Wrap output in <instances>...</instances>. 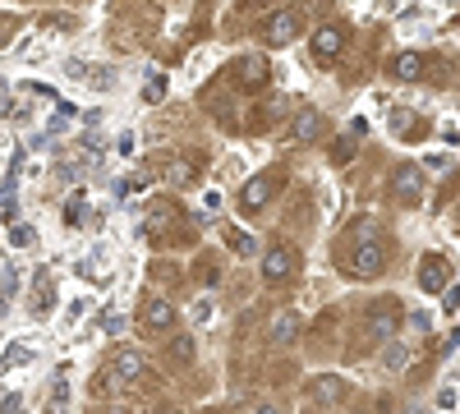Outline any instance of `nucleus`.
I'll return each instance as SVG.
<instances>
[{
    "instance_id": "ddd939ff",
    "label": "nucleus",
    "mask_w": 460,
    "mask_h": 414,
    "mask_svg": "<svg viewBox=\"0 0 460 414\" xmlns=\"http://www.w3.org/2000/svg\"><path fill=\"white\" fill-rule=\"evenodd\" d=\"M391 74H396L400 83H414V78H424V56H419V51H400L396 60H391Z\"/></svg>"
},
{
    "instance_id": "6e6552de",
    "label": "nucleus",
    "mask_w": 460,
    "mask_h": 414,
    "mask_svg": "<svg viewBox=\"0 0 460 414\" xmlns=\"http://www.w3.org/2000/svg\"><path fill=\"white\" fill-rule=\"evenodd\" d=\"M419 286L428 295H442L451 281H446V258L442 253H424V262H419Z\"/></svg>"
},
{
    "instance_id": "cd10ccee",
    "label": "nucleus",
    "mask_w": 460,
    "mask_h": 414,
    "mask_svg": "<svg viewBox=\"0 0 460 414\" xmlns=\"http://www.w3.org/2000/svg\"><path fill=\"white\" fill-rule=\"evenodd\" d=\"M10 37H14V19H0V46L10 42Z\"/></svg>"
},
{
    "instance_id": "2f4dec72",
    "label": "nucleus",
    "mask_w": 460,
    "mask_h": 414,
    "mask_svg": "<svg viewBox=\"0 0 460 414\" xmlns=\"http://www.w3.org/2000/svg\"><path fill=\"white\" fill-rule=\"evenodd\" d=\"M111 414H129V410H124V405H111Z\"/></svg>"
},
{
    "instance_id": "4be33fe9",
    "label": "nucleus",
    "mask_w": 460,
    "mask_h": 414,
    "mask_svg": "<svg viewBox=\"0 0 460 414\" xmlns=\"http://www.w3.org/2000/svg\"><path fill=\"white\" fill-rule=\"evenodd\" d=\"M0 364H5V368H19V364H28V345H23V341H14V345L5 350V359H0Z\"/></svg>"
},
{
    "instance_id": "7c9ffc66",
    "label": "nucleus",
    "mask_w": 460,
    "mask_h": 414,
    "mask_svg": "<svg viewBox=\"0 0 460 414\" xmlns=\"http://www.w3.org/2000/svg\"><path fill=\"white\" fill-rule=\"evenodd\" d=\"M253 414H281V410H276V405H258V410H253Z\"/></svg>"
},
{
    "instance_id": "4468645a",
    "label": "nucleus",
    "mask_w": 460,
    "mask_h": 414,
    "mask_svg": "<svg viewBox=\"0 0 460 414\" xmlns=\"http://www.w3.org/2000/svg\"><path fill=\"white\" fill-rule=\"evenodd\" d=\"M221 235H226V244L235 249L240 258H253V253H258V240H253L249 230H240V226H226V230H221Z\"/></svg>"
},
{
    "instance_id": "f257e3e1",
    "label": "nucleus",
    "mask_w": 460,
    "mask_h": 414,
    "mask_svg": "<svg viewBox=\"0 0 460 414\" xmlns=\"http://www.w3.org/2000/svg\"><path fill=\"white\" fill-rule=\"evenodd\" d=\"M299 28H304V14H299L295 5H286V10H276V14L262 23V46H290L295 37H299Z\"/></svg>"
},
{
    "instance_id": "423d86ee",
    "label": "nucleus",
    "mask_w": 460,
    "mask_h": 414,
    "mask_svg": "<svg viewBox=\"0 0 460 414\" xmlns=\"http://www.w3.org/2000/svg\"><path fill=\"white\" fill-rule=\"evenodd\" d=\"M230 69H235V78H240V88H244V92H258L262 83H267V74H272L262 56H235Z\"/></svg>"
},
{
    "instance_id": "c85d7f7f",
    "label": "nucleus",
    "mask_w": 460,
    "mask_h": 414,
    "mask_svg": "<svg viewBox=\"0 0 460 414\" xmlns=\"http://www.w3.org/2000/svg\"><path fill=\"white\" fill-rule=\"evenodd\" d=\"M410 322H414V332H428L433 318H428V313H410Z\"/></svg>"
},
{
    "instance_id": "412c9836",
    "label": "nucleus",
    "mask_w": 460,
    "mask_h": 414,
    "mask_svg": "<svg viewBox=\"0 0 460 414\" xmlns=\"http://www.w3.org/2000/svg\"><path fill=\"white\" fill-rule=\"evenodd\" d=\"M32 240H37V230H32V226H23V221H19V226H10V244H14V249H28Z\"/></svg>"
},
{
    "instance_id": "9b49d317",
    "label": "nucleus",
    "mask_w": 460,
    "mask_h": 414,
    "mask_svg": "<svg viewBox=\"0 0 460 414\" xmlns=\"http://www.w3.org/2000/svg\"><path fill=\"white\" fill-rule=\"evenodd\" d=\"M143 368H148V359H143L138 350H120L115 354V364H111V382H134Z\"/></svg>"
},
{
    "instance_id": "1a4fd4ad",
    "label": "nucleus",
    "mask_w": 460,
    "mask_h": 414,
    "mask_svg": "<svg viewBox=\"0 0 460 414\" xmlns=\"http://www.w3.org/2000/svg\"><path fill=\"white\" fill-rule=\"evenodd\" d=\"M322 129H327V120H322V111H318V106H299V111L290 115V134L299 138V143H313Z\"/></svg>"
},
{
    "instance_id": "f3484780",
    "label": "nucleus",
    "mask_w": 460,
    "mask_h": 414,
    "mask_svg": "<svg viewBox=\"0 0 460 414\" xmlns=\"http://www.w3.org/2000/svg\"><path fill=\"white\" fill-rule=\"evenodd\" d=\"M65 69H69V78H88V83H102V88L111 83V74H106V69H92V65H83V60H69Z\"/></svg>"
},
{
    "instance_id": "393cba45",
    "label": "nucleus",
    "mask_w": 460,
    "mask_h": 414,
    "mask_svg": "<svg viewBox=\"0 0 460 414\" xmlns=\"http://www.w3.org/2000/svg\"><path fill=\"white\" fill-rule=\"evenodd\" d=\"M170 354H175V359H189V354H194V341H189V336L170 341Z\"/></svg>"
},
{
    "instance_id": "a878e982",
    "label": "nucleus",
    "mask_w": 460,
    "mask_h": 414,
    "mask_svg": "<svg viewBox=\"0 0 460 414\" xmlns=\"http://www.w3.org/2000/svg\"><path fill=\"white\" fill-rule=\"evenodd\" d=\"M194 322H212V299H198V304H194Z\"/></svg>"
},
{
    "instance_id": "6ab92c4d",
    "label": "nucleus",
    "mask_w": 460,
    "mask_h": 414,
    "mask_svg": "<svg viewBox=\"0 0 460 414\" xmlns=\"http://www.w3.org/2000/svg\"><path fill=\"white\" fill-rule=\"evenodd\" d=\"M410 359H414L410 345H400V341H391V345H387V368H396V373H400V368L410 364Z\"/></svg>"
},
{
    "instance_id": "5701e85b",
    "label": "nucleus",
    "mask_w": 460,
    "mask_h": 414,
    "mask_svg": "<svg viewBox=\"0 0 460 414\" xmlns=\"http://www.w3.org/2000/svg\"><path fill=\"white\" fill-rule=\"evenodd\" d=\"M336 391H341L336 378H318V382H313V396H318V400H332Z\"/></svg>"
},
{
    "instance_id": "aec40b11",
    "label": "nucleus",
    "mask_w": 460,
    "mask_h": 414,
    "mask_svg": "<svg viewBox=\"0 0 460 414\" xmlns=\"http://www.w3.org/2000/svg\"><path fill=\"white\" fill-rule=\"evenodd\" d=\"M143 97H148V102H161V97H166V74H148L143 78Z\"/></svg>"
},
{
    "instance_id": "2eb2a0df",
    "label": "nucleus",
    "mask_w": 460,
    "mask_h": 414,
    "mask_svg": "<svg viewBox=\"0 0 460 414\" xmlns=\"http://www.w3.org/2000/svg\"><path fill=\"white\" fill-rule=\"evenodd\" d=\"M295 336H299V318H295V313H276L272 341H276V345H286V341H295Z\"/></svg>"
},
{
    "instance_id": "39448f33",
    "label": "nucleus",
    "mask_w": 460,
    "mask_h": 414,
    "mask_svg": "<svg viewBox=\"0 0 460 414\" xmlns=\"http://www.w3.org/2000/svg\"><path fill=\"white\" fill-rule=\"evenodd\" d=\"M138 318L148 332H170V322H175V304L161 299V295H143V304H138Z\"/></svg>"
},
{
    "instance_id": "f03ea898",
    "label": "nucleus",
    "mask_w": 460,
    "mask_h": 414,
    "mask_svg": "<svg viewBox=\"0 0 460 414\" xmlns=\"http://www.w3.org/2000/svg\"><path fill=\"white\" fill-rule=\"evenodd\" d=\"M345 267H350L354 276H378V272H382V267H387V253H382V244H378V230L368 235V244H359L350 258H345Z\"/></svg>"
},
{
    "instance_id": "7ed1b4c3",
    "label": "nucleus",
    "mask_w": 460,
    "mask_h": 414,
    "mask_svg": "<svg viewBox=\"0 0 460 414\" xmlns=\"http://www.w3.org/2000/svg\"><path fill=\"white\" fill-rule=\"evenodd\" d=\"M276 189H281V175H253V180L240 189V207H244V212H258V207H267V203L276 198Z\"/></svg>"
},
{
    "instance_id": "473e14b6",
    "label": "nucleus",
    "mask_w": 460,
    "mask_h": 414,
    "mask_svg": "<svg viewBox=\"0 0 460 414\" xmlns=\"http://www.w3.org/2000/svg\"><path fill=\"white\" fill-rule=\"evenodd\" d=\"M253 5H262V0H244V10H253Z\"/></svg>"
},
{
    "instance_id": "0eeeda50",
    "label": "nucleus",
    "mask_w": 460,
    "mask_h": 414,
    "mask_svg": "<svg viewBox=\"0 0 460 414\" xmlns=\"http://www.w3.org/2000/svg\"><path fill=\"white\" fill-rule=\"evenodd\" d=\"M341 46H345V28L341 23H322L318 32H313V60H332V56H341Z\"/></svg>"
},
{
    "instance_id": "a211bd4d",
    "label": "nucleus",
    "mask_w": 460,
    "mask_h": 414,
    "mask_svg": "<svg viewBox=\"0 0 460 414\" xmlns=\"http://www.w3.org/2000/svg\"><path fill=\"white\" fill-rule=\"evenodd\" d=\"M65 221H69V226H83V221H88V194H74V198L65 203Z\"/></svg>"
},
{
    "instance_id": "bb28decb",
    "label": "nucleus",
    "mask_w": 460,
    "mask_h": 414,
    "mask_svg": "<svg viewBox=\"0 0 460 414\" xmlns=\"http://www.w3.org/2000/svg\"><path fill=\"white\" fill-rule=\"evenodd\" d=\"M102 327H106V336H120V332H124V318H115V313H106V318H102Z\"/></svg>"
},
{
    "instance_id": "dca6fc26",
    "label": "nucleus",
    "mask_w": 460,
    "mask_h": 414,
    "mask_svg": "<svg viewBox=\"0 0 460 414\" xmlns=\"http://www.w3.org/2000/svg\"><path fill=\"white\" fill-rule=\"evenodd\" d=\"M391 332H396V318H391L387 308H378L373 322H368V341H391Z\"/></svg>"
},
{
    "instance_id": "9d476101",
    "label": "nucleus",
    "mask_w": 460,
    "mask_h": 414,
    "mask_svg": "<svg viewBox=\"0 0 460 414\" xmlns=\"http://www.w3.org/2000/svg\"><path fill=\"white\" fill-rule=\"evenodd\" d=\"M391 194H396V198H419V194H424V170L419 166H396L391 170Z\"/></svg>"
},
{
    "instance_id": "b1692460",
    "label": "nucleus",
    "mask_w": 460,
    "mask_h": 414,
    "mask_svg": "<svg viewBox=\"0 0 460 414\" xmlns=\"http://www.w3.org/2000/svg\"><path fill=\"white\" fill-rule=\"evenodd\" d=\"M456 308H460V290L456 286H446L442 290V313H456Z\"/></svg>"
},
{
    "instance_id": "c756f323",
    "label": "nucleus",
    "mask_w": 460,
    "mask_h": 414,
    "mask_svg": "<svg viewBox=\"0 0 460 414\" xmlns=\"http://www.w3.org/2000/svg\"><path fill=\"white\" fill-rule=\"evenodd\" d=\"M0 115H14V102H10V97H0Z\"/></svg>"
},
{
    "instance_id": "20e7f679",
    "label": "nucleus",
    "mask_w": 460,
    "mask_h": 414,
    "mask_svg": "<svg viewBox=\"0 0 460 414\" xmlns=\"http://www.w3.org/2000/svg\"><path fill=\"white\" fill-rule=\"evenodd\" d=\"M290 272H295V249L272 244L267 253H262V281H267V286H281V281H290Z\"/></svg>"
},
{
    "instance_id": "72a5a7b5",
    "label": "nucleus",
    "mask_w": 460,
    "mask_h": 414,
    "mask_svg": "<svg viewBox=\"0 0 460 414\" xmlns=\"http://www.w3.org/2000/svg\"><path fill=\"white\" fill-rule=\"evenodd\" d=\"M161 414H175V410H161Z\"/></svg>"
},
{
    "instance_id": "f8f14e48",
    "label": "nucleus",
    "mask_w": 460,
    "mask_h": 414,
    "mask_svg": "<svg viewBox=\"0 0 460 414\" xmlns=\"http://www.w3.org/2000/svg\"><path fill=\"white\" fill-rule=\"evenodd\" d=\"M359 134H364V120H354V124H350V134H341V138H336V148H332V166H350V161H354Z\"/></svg>"
}]
</instances>
